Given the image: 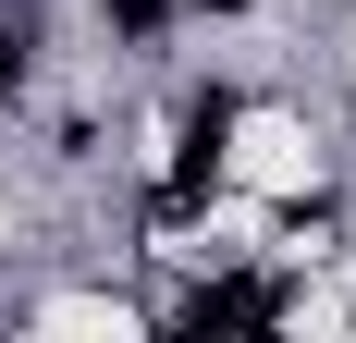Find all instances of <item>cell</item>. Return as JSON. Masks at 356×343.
Wrapping results in <instances>:
<instances>
[{
  "label": "cell",
  "instance_id": "6da1fadb",
  "mask_svg": "<svg viewBox=\"0 0 356 343\" xmlns=\"http://www.w3.org/2000/svg\"><path fill=\"white\" fill-rule=\"evenodd\" d=\"M258 319H283V294H270V282H209V294L184 307V331H258Z\"/></svg>",
  "mask_w": 356,
  "mask_h": 343
},
{
  "label": "cell",
  "instance_id": "3957f363",
  "mask_svg": "<svg viewBox=\"0 0 356 343\" xmlns=\"http://www.w3.org/2000/svg\"><path fill=\"white\" fill-rule=\"evenodd\" d=\"M111 25H123V37H147V25H160V0H111Z\"/></svg>",
  "mask_w": 356,
  "mask_h": 343
},
{
  "label": "cell",
  "instance_id": "7a4b0ae2",
  "mask_svg": "<svg viewBox=\"0 0 356 343\" xmlns=\"http://www.w3.org/2000/svg\"><path fill=\"white\" fill-rule=\"evenodd\" d=\"M25 62H37V25H25V12H0V86H25Z\"/></svg>",
  "mask_w": 356,
  "mask_h": 343
}]
</instances>
